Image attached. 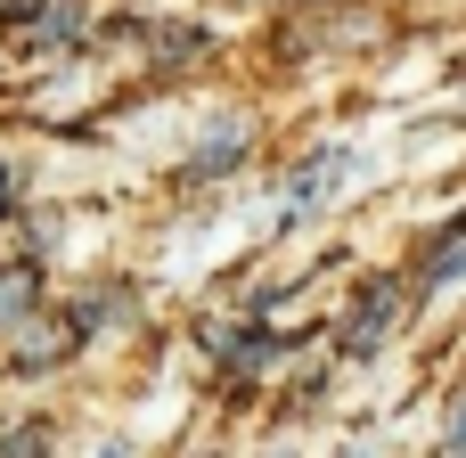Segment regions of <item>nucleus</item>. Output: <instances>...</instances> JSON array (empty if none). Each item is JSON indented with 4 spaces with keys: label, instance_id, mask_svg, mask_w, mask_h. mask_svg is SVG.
I'll return each mask as SVG.
<instances>
[{
    "label": "nucleus",
    "instance_id": "nucleus-6",
    "mask_svg": "<svg viewBox=\"0 0 466 458\" xmlns=\"http://www.w3.org/2000/svg\"><path fill=\"white\" fill-rule=\"evenodd\" d=\"M459 270H466V238H459V246H442V254L426 262V287H442V279H459Z\"/></svg>",
    "mask_w": 466,
    "mask_h": 458
},
{
    "label": "nucleus",
    "instance_id": "nucleus-8",
    "mask_svg": "<svg viewBox=\"0 0 466 458\" xmlns=\"http://www.w3.org/2000/svg\"><path fill=\"white\" fill-rule=\"evenodd\" d=\"M98 458H123V451H98Z\"/></svg>",
    "mask_w": 466,
    "mask_h": 458
},
{
    "label": "nucleus",
    "instance_id": "nucleus-3",
    "mask_svg": "<svg viewBox=\"0 0 466 458\" xmlns=\"http://www.w3.org/2000/svg\"><path fill=\"white\" fill-rule=\"evenodd\" d=\"M238 148H246V123H221V131H205V139H197V156H188V180H213V172H229V164H238Z\"/></svg>",
    "mask_w": 466,
    "mask_h": 458
},
{
    "label": "nucleus",
    "instance_id": "nucleus-2",
    "mask_svg": "<svg viewBox=\"0 0 466 458\" xmlns=\"http://www.w3.org/2000/svg\"><path fill=\"white\" fill-rule=\"evenodd\" d=\"M82 41V8L74 0H33V49H74Z\"/></svg>",
    "mask_w": 466,
    "mask_h": 458
},
{
    "label": "nucleus",
    "instance_id": "nucleus-1",
    "mask_svg": "<svg viewBox=\"0 0 466 458\" xmlns=\"http://www.w3.org/2000/svg\"><path fill=\"white\" fill-rule=\"evenodd\" d=\"M344 172H352V148H319V156H311V164H303V172L287 180V197H279V213H287V229H295V221H303L311 205H328Z\"/></svg>",
    "mask_w": 466,
    "mask_h": 458
},
{
    "label": "nucleus",
    "instance_id": "nucleus-4",
    "mask_svg": "<svg viewBox=\"0 0 466 458\" xmlns=\"http://www.w3.org/2000/svg\"><path fill=\"white\" fill-rule=\"evenodd\" d=\"M270 361H279V336H270V328H238V336H221V369H229V377L270 369Z\"/></svg>",
    "mask_w": 466,
    "mask_h": 458
},
{
    "label": "nucleus",
    "instance_id": "nucleus-7",
    "mask_svg": "<svg viewBox=\"0 0 466 458\" xmlns=\"http://www.w3.org/2000/svg\"><path fill=\"white\" fill-rule=\"evenodd\" d=\"M41 443H49V434H41V426H25L16 443H0V458H41Z\"/></svg>",
    "mask_w": 466,
    "mask_h": 458
},
{
    "label": "nucleus",
    "instance_id": "nucleus-5",
    "mask_svg": "<svg viewBox=\"0 0 466 458\" xmlns=\"http://www.w3.org/2000/svg\"><path fill=\"white\" fill-rule=\"evenodd\" d=\"M385 320H393V295H385V287H377V295H369V311H360V320H352V336H344V344H352V352H369V344H377V328H385Z\"/></svg>",
    "mask_w": 466,
    "mask_h": 458
}]
</instances>
